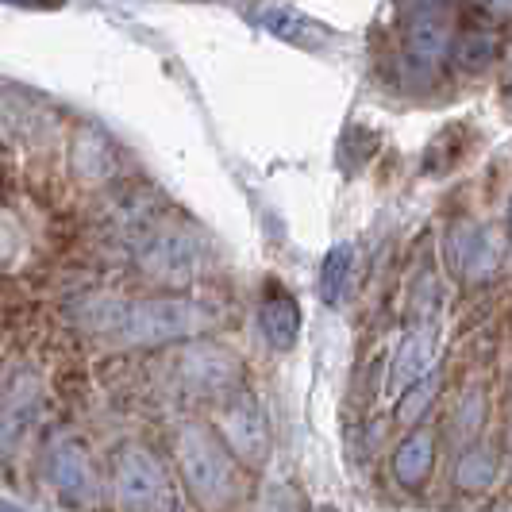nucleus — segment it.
I'll use <instances>...</instances> for the list:
<instances>
[{"label": "nucleus", "mask_w": 512, "mask_h": 512, "mask_svg": "<svg viewBox=\"0 0 512 512\" xmlns=\"http://www.w3.org/2000/svg\"><path fill=\"white\" fill-rule=\"evenodd\" d=\"M451 16L443 0H416L405 20V62L420 77H432L451 58Z\"/></svg>", "instance_id": "5"}, {"label": "nucleus", "mask_w": 512, "mask_h": 512, "mask_svg": "<svg viewBox=\"0 0 512 512\" xmlns=\"http://www.w3.org/2000/svg\"><path fill=\"white\" fill-rule=\"evenodd\" d=\"M432 359H436V324L432 320H416L412 324V332L405 335V343H401V351H397V359H393V370H389V393H401V389H409L416 378H424L428 370H432Z\"/></svg>", "instance_id": "11"}, {"label": "nucleus", "mask_w": 512, "mask_h": 512, "mask_svg": "<svg viewBox=\"0 0 512 512\" xmlns=\"http://www.w3.org/2000/svg\"><path fill=\"white\" fill-rule=\"evenodd\" d=\"M509 228H512V208H509Z\"/></svg>", "instance_id": "26"}, {"label": "nucleus", "mask_w": 512, "mask_h": 512, "mask_svg": "<svg viewBox=\"0 0 512 512\" xmlns=\"http://www.w3.org/2000/svg\"><path fill=\"white\" fill-rule=\"evenodd\" d=\"M262 27H270L274 35H282V39H293V43H308L305 27H312L308 20H301L297 12H285V8H262Z\"/></svg>", "instance_id": "18"}, {"label": "nucleus", "mask_w": 512, "mask_h": 512, "mask_svg": "<svg viewBox=\"0 0 512 512\" xmlns=\"http://www.w3.org/2000/svg\"><path fill=\"white\" fill-rule=\"evenodd\" d=\"M0 512H24V509H16L12 501H0Z\"/></svg>", "instance_id": "23"}, {"label": "nucleus", "mask_w": 512, "mask_h": 512, "mask_svg": "<svg viewBox=\"0 0 512 512\" xmlns=\"http://www.w3.org/2000/svg\"><path fill=\"white\" fill-rule=\"evenodd\" d=\"M451 54H455V66L466 70V74L486 70L501 54V35L489 31V27H470V31H462L459 39L451 43Z\"/></svg>", "instance_id": "14"}, {"label": "nucleus", "mask_w": 512, "mask_h": 512, "mask_svg": "<svg viewBox=\"0 0 512 512\" xmlns=\"http://www.w3.org/2000/svg\"><path fill=\"white\" fill-rule=\"evenodd\" d=\"M493 4V12H512V0H489Z\"/></svg>", "instance_id": "22"}, {"label": "nucleus", "mask_w": 512, "mask_h": 512, "mask_svg": "<svg viewBox=\"0 0 512 512\" xmlns=\"http://www.w3.org/2000/svg\"><path fill=\"white\" fill-rule=\"evenodd\" d=\"M4 4H24V8H58L62 0H4Z\"/></svg>", "instance_id": "21"}, {"label": "nucleus", "mask_w": 512, "mask_h": 512, "mask_svg": "<svg viewBox=\"0 0 512 512\" xmlns=\"http://www.w3.org/2000/svg\"><path fill=\"white\" fill-rule=\"evenodd\" d=\"M439 385H443V374H439L436 366H432L424 378H416V382L405 389V397H401V409H397V416H401L405 424H416V420L428 412V405L436 401Z\"/></svg>", "instance_id": "17"}, {"label": "nucleus", "mask_w": 512, "mask_h": 512, "mask_svg": "<svg viewBox=\"0 0 512 512\" xmlns=\"http://www.w3.org/2000/svg\"><path fill=\"white\" fill-rule=\"evenodd\" d=\"M432 462H436V436L420 428V432H412V436L397 447V455H393V474H397L401 486H420V482L432 474Z\"/></svg>", "instance_id": "13"}, {"label": "nucleus", "mask_w": 512, "mask_h": 512, "mask_svg": "<svg viewBox=\"0 0 512 512\" xmlns=\"http://www.w3.org/2000/svg\"><path fill=\"white\" fill-rule=\"evenodd\" d=\"M505 93H509V104H512V77H509V85H505Z\"/></svg>", "instance_id": "25"}, {"label": "nucleus", "mask_w": 512, "mask_h": 512, "mask_svg": "<svg viewBox=\"0 0 512 512\" xmlns=\"http://www.w3.org/2000/svg\"><path fill=\"white\" fill-rule=\"evenodd\" d=\"M178 470L193 501L205 509H228L239 493L235 455L201 424H185L178 432Z\"/></svg>", "instance_id": "2"}, {"label": "nucleus", "mask_w": 512, "mask_h": 512, "mask_svg": "<svg viewBox=\"0 0 512 512\" xmlns=\"http://www.w3.org/2000/svg\"><path fill=\"white\" fill-rule=\"evenodd\" d=\"M447 255H451L455 270L466 282H486L489 274L497 270V262H501V243H497L493 231L459 224L447 239Z\"/></svg>", "instance_id": "9"}, {"label": "nucleus", "mask_w": 512, "mask_h": 512, "mask_svg": "<svg viewBox=\"0 0 512 512\" xmlns=\"http://www.w3.org/2000/svg\"><path fill=\"white\" fill-rule=\"evenodd\" d=\"M239 374H243L239 359L224 347H212V343L193 347V351L181 355V378L197 393H224V389L239 382Z\"/></svg>", "instance_id": "10"}, {"label": "nucleus", "mask_w": 512, "mask_h": 512, "mask_svg": "<svg viewBox=\"0 0 512 512\" xmlns=\"http://www.w3.org/2000/svg\"><path fill=\"white\" fill-rule=\"evenodd\" d=\"M266 512H297V493H293L289 486H274Z\"/></svg>", "instance_id": "20"}, {"label": "nucleus", "mask_w": 512, "mask_h": 512, "mask_svg": "<svg viewBox=\"0 0 512 512\" xmlns=\"http://www.w3.org/2000/svg\"><path fill=\"white\" fill-rule=\"evenodd\" d=\"M351 270H355V247L351 243H335L332 251L320 262V301L335 305L343 297V289L351 282Z\"/></svg>", "instance_id": "15"}, {"label": "nucleus", "mask_w": 512, "mask_h": 512, "mask_svg": "<svg viewBox=\"0 0 512 512\" xmlns=\"http://www.w3.org/2000/svg\"><path fill=\"white\" fill-rule=\"evenodd\" d=\"M258 328H262L266 343L274 351H293V343L301 335V308H297V301L285 297V293L266 297L262 308H258Z\"/></svg>", "instance_id": "12"}, {"label": "nucleus", "mask_w": 512, "mask_h": 512, "mask_svg": "<svg viewBox=\"0 0 512 512\" xmlns=\"http://www.w3.org/2000/svg\"><path fill=\"white\" fill-rule=\"evenodd\" d=\"M493 474H497V455H493V447H482V443L462 451L459 466H455V482L466 493H482L493 482Z\"/></svg>", "instance_id": "16"}, {"label": "nucleus", "mask_w": 512, "mask_h": 512, "mask_svg": "<svg viewBox=\"0 0 512 512\" xmlns=\"http://www.w3.org/2000/svg\"><path fill=\"white\" fill-rule=\"evenodd\" d=\"M39 405H43V385L31 370H20L4 385V397H0V451H12L31 432Z\"/></svg>", "instance_id": "8"}, {"label": "nucleus", "mask_w": 512, "mask_h": 512, "mask_svg": "<svg viewBox=\"0 0 512 512\" xmlns=\"http://www.w3.org/2000/svg\"><path fill=\"white\" fill-rule=\"evenodd\" d=\"M312 512H339V509H332V505H320V509H312Z\"/></svg>", "instance_id": "24"}, {"label": "nucleus", "mask_w": 512, "mask_h": 512, "mask_svg": "<svg viewBox=\"0 0 512 512\" xmlns=\"http://www.w3.org/2000/svg\"><path fill=\"white\" fill-rule=\"evenodd\" d=\"M208 312L185 297H151V301H104L101 328L112 332L120 343L131 347H162L174 339H189V335L205 332Z\"/></svg>", "instance_id": "1"}, {"label": "nucleus", "mask_w": 512, "mask_h": 512, "mask_svg": "<svg viewBox=\"0 0 512 512\" xmlns=\"http://www.w3.org/2000/svg\"><path fill=\"white\" fill-rule=\"evenodd\" d=\"M47 482L62 501H70L77 509H89L101 501V478L93 470V459L70 436H58L47 447Z\"/></svg>", "instance_id": "6"}, {"label": "nucleus", "mask_w": 512, "mask_h": 512, "mask_svg": "<svg viewBox=\"0 0 512 512\" xmlns=\"http://www.w3.org/2000/svg\"><path fill=\"white\" fill-rule=\"evenodd\" d=\"M224 443L235 459L251 462V466H262L270 459V432H266V416L258 409V401L251 393H239L235 401L228 405L224 420Z\"/></svg>", "instance_id": "7"}, {"label": "nucleus", "mask_w": 512, "mask_h": 512, "mask_svg": "<svg viewBox=\"0 0 512 512\" xmlns=\"http://www.w3.org/2000/svg\"><path fill=\"white\" fill-rule=\"evenodd\" d=\"M112 482L124 512H181L174 482L151 447L124 443L112 459Z\"/></svg>", "instance_id": "3"}, {"label": "nucleus", "mask_w": 512, "mask_h": 512, "mask_svg": "<svg viewBox=\"0 0 512 512\" xmlns=\"http://www.w3.org/2000/svg\"><path fill=\"white\" fill-rule=\"evenodd\" d=\"M135 255H139V266L151 274L154 282L162 285H185L197 278L201 262H205V251L201 243L181 228H147L139 239H135Z\"/></svg>", "instance_id": "4"}, {"label": "nucleus", "mask_w": 512, "mask_h": 512, "mask_svg": "<svg viewBox=\"0 0 512 512\" xmlns=\"http://www.w3.org/2000/svg\"><path fill=\"white\" fill-rule=\"evenodd\" d=\"M478 424H482V397H478V393H466V401H462V409H459V424H455V428H459L462 436H470Z\"/></svg>", "instance_id": "19"}]
</instances>
